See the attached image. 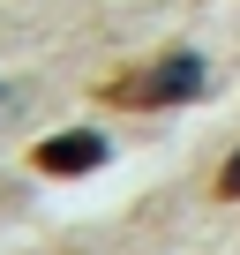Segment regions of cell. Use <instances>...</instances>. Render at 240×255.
<instances>
[{
	"instance_id": "cell-1",
	"label": "cell",
	"mask_w": 240,
	"mask_h": 255,
	"mask_svg": "<svg viewBox=\"0 0 240 255\" xmlns=\"http://www.w3.org/2000/svg\"><path fill=\"white\" fill-rule=\"evenodd\" d=\"M203 83H210V68H203V53H158V60H143V68H128V75H113L105 90H98V105H128V113H165V105H188V98H203Z\"/></svg>"
},
{
	"instance_id": "cell-2",
	"label": "cell",
	"mask_w": 240,
	"mask_h": 255,
	"mask_svg": "<svg viewBox=\"0 0 240 255\" xmlns=\"http://www.w3.org/2000/svg\"><path fill=\"white\" fill-rule=\"evenodd\" d=\"M30 165H38V173H60V180H75V173L105 165V135H98V128H60V135H45V143L30 150Z\"/></svg>"
},
{
	"instance_id": "cell-3",
	"label": "cell",
	"mask_w": 240,
	"mask_h": 255,
	"mask_svg": "<svg viewBox=\"0 0 240 255\" xmlns=\"http://www.w3.org/2000/svg\"><path fill=\"white\" fill-rule=\"evenodd\" d=\"M218 195H225V203H240V150L225 158V173H218Z\"/></svg>"
}]
</instances>
